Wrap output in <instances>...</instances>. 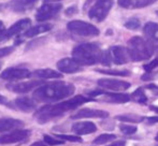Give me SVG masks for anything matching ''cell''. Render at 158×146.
Returning a JSON list of instances; mask_svg holds the SVG:
<instances>
[{"label": "cell", "instance_id": "cell-2", "mask_svg": "<svg viewBox=\"0 0 158 146\" xmlns=\"http://www.w3.org/2000/svg\"><path fill=\"white\" fill-rule=\"evenodd\" d=\"M75 87L73 84L66 82H52L38 87L33 91L32 98L38 102L51 103L72 96Z\"/></svg>", "mask_w": 158, "mask_h": 146}, {"label": "cell", "instance_id": "cell-35", "mask_svg": "<svg viewBox=\"0 0 158 146\" xmlns=\"http://www.w3.org/2000/svg\"><path fill=\"white\" fill-rule=\"evenodd\" d=\"M14 51V46H6V47L0 48V58H3L6 56H9L11 53Z\"/></svg>", "mask_w": 158, "mask_h": 146}, {"label": "cell", "instance_id": "cell-16", "mask_svg": "<svg viewBox=\"0 0 158 146\" xmlns=\"http://www.w3.org/2000/svg\"><path fill=\"white\" fill-rule=\"evenodd\" d=\"M57 69L63 73H77L82 71L81 65L77 63L73 58H63L57 63Z\"/></svg>", "mask_w": 158, "mask_h": 146}, {"label": "cell", "instance_id": "cell-22", "mask_svg": "<svg viewBox=\"0 0 158 146\" xmlns=\"http://www.w3.org/2000/svg\"><path fill=\"white\" fill-rule=\"evenodd\" d=\"M31 76L38 79H60L63 75L60 72L55 71L53 69H39L31 73Z\"/></svg>", "mask_w": 158, "mask_h": 146}, {"label": "cell", "instance_id": "cell-6", "mask_svg": "<svg viewBox=\"0 0 158 146\" xmlns=\"http://www.w3.org/2000/svg\"><path fill=\"white\" fill-rule=\"evenodd\" d=\"M113 6V0H96L94 6L88 11V16L92 21L100 23L110 12Z\"/></svg>", "mask_w": 158, "mask_h": 146}, {"label": "cell", "instance_id": "cell-12", "mask_svg": "<svg viewBox=\"0 0 158 146\" xmlns=\"http://www.w3.org/2000/svg\"><path fill=\"white\" fill-rule=\"evenodd\" d=\"M30 24H31V21L29 18H24V19H21V21L16 22L15 24H13L8 30H6V32L3 34V36L0 40L4 41V40H9L10 38L14 37V36H17L22 31L26 29L27 27H30Z\"/></svg>", "mask_w": 158, "mask_h": 146}, {"label": "cell", "instance_id": "cell-45", "mask_svg": "<svg viewBox=\"0 0 158 146\" xmlns=\"http://www.w3.org/2000/svg\"><path fill=\"white\" fill-rule=\"evenodd\" d=\"M150 109L152 111H154V112L158 113V107H154V105H152V107H150Z\"/></svg>", "mask_w": 158, "mask_h": 146}, {"label": "cell", "instance_id": "cell-39", "mask_svg": "<svg viewBox=\"0 0 158 146\" xmlns=\"http://www.w3.org/2000/svg\"><path fill=\"white\" fill-rule=\"evenodd\" d=\"M108 146H126V142L125 141H116V142L112 143V144Z\"/></svg>", "mask_w": 158, "mask_h": 146}, {"label": "cell", "instance_id": "cell-44", "mask_svg": "<svg viewBox=\"0 0 158 146\" xmlns=\"http://www.w3.org/2000/svg\"><path fill=\"white\" fill-rule=\"evenodd\" d=\"M46 3H55V2H58V1H61V0H44Z\"/></svg>", "mask_w": 158, "mask_h": 146}, {"label": "cell", "instance_id": "cell-21", "mask_svg": "<svg viewBox=\"0 0 158 146\" xmlns=\"http://www.w3.org/2000/svg\"><path fill=\"white\" fill-rule=\"evenodd\" d=\"M103 101L109 103H126L131 100V97L127 94H106L103 95Z\"/></svg>", "mask_w": 158, "mask_h": 146}, {"label": "cell", "instance_id": "cell-14", "mask_svg": "<svg viewBox=\"0 0 158 146\" xmlns=\"http://www.w3.org/2000/svg\"><path fill=\"white\" fill-rule=\"evenodd\" d=\"M35 107H37V104H35V100L27 98V97H22V98H17L11 102L10 109L22 111V112L25 113H30L33 112L35 110Z\"/></svg>", "mask_w": 158, "mask_h": 146}, {"label": "cell", "instance_id": "cell-40", "mask_svg": "<svg viewBox=\"0 0 158 146\" xmlns=\"http://www.w3.org/2000/svg\"><path fill=\"white\" fill-rule=\"evenodd\" d=\"M4 32H6V27H4V24L0 21V39L2 38Z\"/></svg>", "mask_w": 158, "mask_h": 146}, {"label": "cell", "instance_id": "cell-3", "mask_svg": "<svg viewBox=\"0 0 158 146\" xmlns=\"http://www.w3.org/2000/svg\"><path fill=\"white\" fill-rule=\"evenodd\" d=\"M102 52L96 43H83L75 46L72 51V57L79 65L92 66L100 63Z\"/></svg>", "mask_w": 158, "mask_h": 146}, {"label": "cell", "instance_id": "cell-43", "mask_svg": "<svg viewBox=\"0 0 158 146\" xmlns=\"http://www.w3.org/2000/svg\"><path fill=\"white\" fill-rule=\"evenodd\" d=\"M148 88H150V89H156V92L155 94L158 96V88L156 87V86H154V85H150V86H148Z\"/></svg>", "mask_w": 158, "mask_h": 146}, {"label": "cell", "instance_id": "cell-37", "mask_svg": "<svg viewBox=\"0 0 158 146\" xmlns=\"http://www.w3.org/2000/svg\"><path fill=\"white\" fill-rule=\"evenodd\" d=\"M0 104L6 105V107H11V102H9V101L6 100V98H4V97L1 96V95H0Z\"/></svg>", "mask_w": 158, "mask_h": 146}, {"label": "cell", "instance_id": "cell-27", "mask_svg": "<svg viewBox=\"0 0 158 146\" xmlns=\"http://www.w3.org/2000/svg\"><path fill=\"white\" fill-rule=\"evenodd\" d=\"M46 38L45 37H42V38H38V39H35L32 41H30L29 43L26 45V51H33L35 48L40 47V46L44 45L46 42Z\"/></svg>", "mask_w": 158, "mask_h": 146}, {"label": "cell", "instance_id": "cell-25", "mask_svg": "<svg viewBox=\"0 0 158 146\" xmlns=\"http://www.w3.org/2000/svg\"><path fill=\"white\" fill-rule=\"evenodd\" d=\"M130 97H131V100H133L135 102L141 103V104H144L148 101V97H146L145 92H144V89L141 87L138 88L137 90H135L133 94L130 95Z\"/></svg>", "mask_w": 158, "mask_h": 146}, {"label": "cell", "instance_id": "cell-5", "mask_svg": "<svg viewBox=\"0 0 158 146\" xmlns=\"http://www.w3.org/2000/svg\"><path fill=\"white\" fill-rule=\"evenodd\" d=\"M68 30L73 34L80 37H96L100 34L99 29L93 24L83 21H71L67 25Z\"/></svg>", "mask_w": 158, "mask_h": 146}, {"label": "cell", "instance_id": "cell-36", "mask_svg": "<svg viewBox=\"0 0 158 146\" xmlns=\"http://www.w3.org/2000/svg\"><path fill=\"white\" fill-rule=\"evenodd\" d=\"M75 13H77V8L75 6H70V8H68V10L66 11V15H68V16L75 14Z\"/></svg>", "mask_w": 158, "mask_h": 146}, {"label": "cell", "instance_id": "cell-30", "mask_svg": "<svg viewBox=\"0 0 158 146\" xmlns=\"http://www.w3.org/2000/svg\"><path fill=\"white\" fill-rule=\"evenodd\" d=\"M140 26H141V23H140L139 18H135V17L128 19L125 23V27L129 30H137L140 28Z\"/></svg>", "mask_w": 158, "mask_h": 146}, {"label": "cell", "instance_id": "cell-23", "mask_svg": "<svg viewBox=\"0 0 158 146\" xmlns=\"http://www.w3.org/2000/svg\"><path fill=\"white\" fill-rule=\"evenodd\" d=\"M51 29H52V25H50V24H41V25L32 26V27L28 28L25 31V34H24V36L26 38H32L38 36V34H43V32H48Z\"/></svg>", "mask_w": 158, "mask_h": 146}, {"label": "cell", "instance_id": "cell-4", "mask_svg": "<svg viewBox=\"0 0 158 146\" xmlns=\"http://www.w3.org/2000/svg\"><path fill=\"white\" fill-rule=\"evenodd\" d=\"M128 53L132 61L148 60L154 54L152 43L141 37H133L128 40Z\"/></svg>", "mask_w": 158, "mask_h": 146}, {"label": "cell", "instance_id": "cell-47", "mask_svg": "<svg viewBox=\"0 0 158 146\" xmlns=\"http://www.w3.org/2000/svg\"><path fill=\"white\" fill-rule=\"evenodd\" d=\"M156 53H157V55H158V46L156 47Z\"/></svg>", "mask_w": 158, "mask_h": 146}, {"label": "cell", "instance_id": "cell-42", "mask_svg": "<svg viewBox=\"0 0 158 146\" xmlns=\"http://www.w3.org/2000/svg\"><path fill=\"white\" fill-rule=\"evenodd\" d=\"M31 146H48V144H44L42 142H35Z\"/></svg>", "mask_w": 158, "mask_h": 146}, {"label": "cell", "instance_id": "cell-9", "mask_svg": "<svg viewBox=\"0 0 158 146\" xmlns=\"http://www.w3.org/2000/svg\"><path fill=\"white\" fill-rule=\"evenodd\" d=\"M97 84L104 89L113 90V91H123L130 87V83L128 82L114 79H101L97 82Z\"/></svg>", "mask_w": 158, "mask_h": 146}, {"label": "cell", "instance_id": "cell-7", "mask_svg": "<svg viewBox=\"0 0 158 146\" xmlns=\"http://www.w3.org/2000/svg\"><path fill=\"white\" fill-rule=\"evenodd\" d=\"M61 6L60 3H45L35 13V19L38 22H45L52 19L60 12Z\"/></svg>", "mask_w": 158, "mask_h": 146}, {"label": "cell", "instance_id": "cell-24", "mask_svg": "<svg viewBox=\"0 0 158 146\" xmlns=\"http://www.w3.org/2000/svg\"><path fill=\"white\" fill-rule=\"evenodd\" d=\"M143 31H144V34H145L148 39L158 42V24L153 23V22L146 23L143 28Z\"/></svg>", "mask_w": 158, "mask_h": 146}, {"label": "cell", "instance_id": "cell-26", "mask_svg": "<svg viewBox=\"0 0 158 146\" xmlns=\"http://www.w3.org/2000/svg\"><path fill=\"white\" fill-rule=\"evenodd\" d=\"M115 118L117 120H122V121H127V123H140V121L143 120L144 117L139 116V115H135V114H125V115H118Z\"/></svg>", "mask_w": 158, "mask_h": 146}, {"label": "cell", "instance_id": "cell-11", "mask_svg": "<svg viewBox=\"0 0 158 146\" xmlns=\"http://www.w3.org/2000/svg\"><path fill=\"white\" fill-rule=\"evenodd\" d=\"M30 75L31 73L29 72V70L24 68H8L0 74V79L6 81H19L22 79H26Z\"/></svg>", "mask_w": 158, "mask_h": 146}, {"label": "cell", "instance_id": "cell-29", "mask_svg": "<svg viewBox=\"0 0 158 146\" xmlns=\"http://www.w3.org/2000/svg\"><path fill=\"white\" fill-rule=\"evenodd\" d=\"M97 72L103 73V74H109V75H117V76H128L130 75V71L128 70H102V69H97Z\"/></svg>", "mask_w": 158, "mask_h": 146}, {"label": "cell", "instance_id": "cell-15", "mask_svg": "<svg viewBox=\"0 0 158 146\" xmlns=\"http://www.w3.org/2000/svg\"><path fill=\"white\" fill-rule=\"evenodd\" d=\"M109 116V113L102 110H94V109H82L71 116L72 119L80 118H106Z\"/></svg>", "mask_w": 158, "mask_h": 146}, {"label": "cell", "instance_id": "cell-18", "mask_svg": "<svg viewBox=\"0 0 158 146\" xmlns=\"http://www.w3.org/2000/svg\"><path fill=\"white\" fill-rule=\"evenodd\" d=\"M157 0H117L118 4L124 9H139L154 3Z\"/></svg>", "mask_w": 158, "mask_h": 146}, {"label": "cell", "instance_id": "cell-19", "mask_svg": "<svg viewBox=\"0 0 158 146\" xmlns=\"http://www.w3.org/2000/svg\"><path fill=\"white\" fill-rule=\"evenodd\" d=\"M24 121L15 118H0V133L24 127Z\"/></svg>", "mask_w": 158, "mask_h": 146}, {"label": "cell", "instance_id": "cell-31", "mask_svg": "<svg viewBox=\"0 0 158 146\" xmlns=\"http://www.w3.org/2000/svg\"><path fill=\"white\" fill-rule=\"evenodd\" d=\"M44 143L48 145H51V146H55V145H60V144H64V141L61 140H58V139H55L54 136H48V134H44Z\"/></svg>", "mask_w": 158, "mask_h": 146}, {"label": "cell", "instance_id": "cell-33", "mask_svg": "<svg viewBox=\"0 0 158 146\" xmlns=\"http://www.w3.org/2000/svg\"><path fill=\"white\" fill-rule=\"evenodd\" d=\"M119 129H121V131L123 132L124 134H126V136H130V134H133L137 132V127L130 126V125H121Z\"/></svg>", "mask_w": 158, "mask_h": 146}, {"label": "cell", "instance_id": "cell-20", "mask_svg": "<svg viewBox=\"0 0 158 146\" xmlns=\"http://www.w3.org/2000/svg\"><path fill=\"white\" fill-rule=\"evenodd\" d=\"M38 0H12L10 2V8L15 12H25L35 4Z\"/></svg>", "mask_w": 158, "mask_h": 146}, {"label": "cell", "instance_id": "cell-34", "mask_svg": "<svg viewBox=\"0 0 158 146\" xmlns=\"http://www.w3.org/2000/svg\"><path fill=\"white\" fill-rule=\"evenodd\" d=\"M158 67V57L156 59H154V60H152L151 63H146V65H144V70H145L146 72H152L153 70L155 69V68Z\"/></svg>", "mask_w": 158, "mask_h": 146}, {"label": "cell", "instance_id": "cell-41", "mask_svg": "<svg viewBox=\"0 0 158 146\" xmlns=\"http://www.w3.org/2000/svg\"><path fill=\"white\" fill-rule=\"evenodd\" d=\"M93 1H96V0H86L85 4H84V9H87V6H89V4L92 3Z\"/></svg>", "mask_w": 158, "mask_h": 146}, {"label": "cell", "instance_id": "cell-32", "mask_svg": "<svg viewBox=\"0 0 158 146\" xmlns=\"http://www.w3.org/2000/svg\"><path fill=\"white\" fill-rule=\"evenodd\" d=\"M57 139L63 141H70V142H82V139L79 136H69V134H57Z\"/></svg>", "mask_w": 158, "mask_h": 146}, {"label": "cell", "instance_id": "cell-17", "mask_svg": "<svg viewBox=\"0 0 158 146\" xmlns=\"http://www.w3.org/2000/svg\"><path fill=\"white\" fill-rule=\"evenodd\" d=\"M72 131L77 136H83V134L94 133L97 131V127L92 121H80V123L73 124Z\"/></svg>", "mask_w": 158, "mask_h": 146}, {"label": "cell", "instance_id": "cell-13", "mask_svg": "<svg viewBox=\"0 0 158 146\" xmlns=\"http://www.w3.org/2000/svg\"><path fill=\"white\" fill-rule=\"evenodd\" d=\"M109 52H110L111 58H112V63H116V65H124L129 60H131L128 50L123 46H112L109 50Z\"/></svg>", "mask_w": 158, "mask_h": 146}, {"label": "cell", "instance_id": "cell-48", "mask_svg": "<svg viewBox=\"0 0 158 146\" xmlns=\"http://www.w3.org/2000/svg\"><path fill=\"white\" fill-rule=\"evenodd\" d=\"M156 14H157V15H158V11H156Z\"/></svg>", "mask_w": 158, "mask_h": 146}, {"label": "cell", "instance_id": "cell-8", "mask_svg": "<svg viewBox=\"0 0 158 146\" xmlns=\"http://www.w3.org/2000/svg\"><path fill=\"white\" fill-rule=\"evenodd\" d=\"M30 130L26 129H15L10 133L0 136V144H13V143L23 142L30 136Z\"/></svg>", "mask_w": 158, "mask_h": 146}, {"label": "cell", "instance_id": "cell-1", "mask_svg": "<svg viewBox=\"0 0 158 146\" xmlns=\"http://www.w3.org/2000/svg\"><path fill=\"white\" fill-rule=\"evenodd\" d=\"M89 101H92V99L87 98L85 96H81V95L75 96L73 98L69 99V100L59 102L57 104H50L41 107L35 112V117L39 124H45L55 118L61 117L64 113L75 110L77 107H81L82 104L89 102Z\"/></svg>", "mask_w": 158, "mask_h": 146}, {"label": "cell", "instance_id": "cell-46", "mask_svg": "<svg viewBox=\"0 0 158 146\" xmlns=\"http://www.w3.org/2000/svg\"><path fill=\"white\" fill-rule=\"evenodd\" d=\"M155 141H157L158 142V133L156 134V136H155Z\"/></svg>", "mask_w": 158, "mask_h": 146}, {"label": "cell", "instance_id": "cell-38", "mask_svg": "<svg viewBox=\"0 0 158 146\" xmlns=\"http://www.w3.org/2000/svg\"><path fill=\"white\" fill-rule=\"evenodd\" d=\"M146 120H148V124H156V123H158V116L148 117V118H146Z\"/></svg>", "mask_w": 158, "mask_h": 146}, {"label": "cell", "instance_id": "cell-28", "mask_svg": "<svg viewBox=\"0 0 158 146\" xmlns=\"http://www.w3.org/2000/svg\"><path fill=\"white\" fill-rule=\"evenodd\" d=\"M115 138H116L115 134H111V133L100 134L99 136H97L94 140V144H106V143L115 140Z\"/></svg>", "mask_w": 158, "mask_h": 146}, {"label": "cell", "instance_id": "cell-10", "mask_svg": "<svg viewBox=\"0 0 158 146\" xmlns=\"http://www.w3.org/2000/svg\"><path fill=\"white\" fill-rule=\"evenodd\" d=\"M43 82L42 81H29V82H23V83H12L8 84L6 88L9 90L16 94H26V92L31 91L32 89L37 87L42 86Z\"/></svg>", "mask_w": 158, "mask_h": 146}]
</instances>
